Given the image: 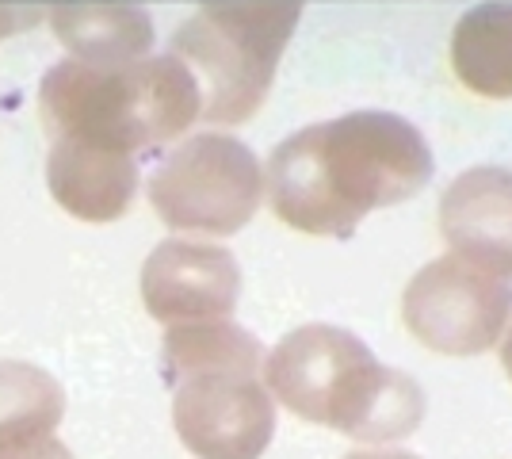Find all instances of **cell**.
I'll list each match as a JSON object with an SVG mask.
<instances>
[{
    "mask_svg": "<svg viewBox=\"0 0 512 459\" xmlns=\"http://www.w3.org/2000/svg\"><path fill=\"white\" fill-rule=\"evenodd\" d=\"M46 27L65 46V58L88 66H123L153 54L157 27L146 4L134 0H54Z\"/></svg>",
    "mask_w": 512,
    "mask_h": 459,
    "instance_id": "cell-12",
    "label": "cell"
},
{
    "mask_svg": "<svg viewBox=\"0 0 512 459\" xmlns=\"http://www.w3.org/2000/svg\"><path fill=\"white\" fill-rule=\"evenodd\" d=\"M65 391L54 375L31 360H0V452L58 437Z\"/></svg>",
    "mask_w": 512,
    "mask_h": 459,
    "instance_id": "cell-15",
    "label": "cell"
},
{
    "mask_svg": "<svg viewBox=\"0 0 512 459\" xmlns=\"http://www.w3.org/2000/svg\"><path fill=\"white\" fill-rule=\"evenodd\" d=\"M344 459H421L417 452H409V448H356V452H348Z\"/></svg>",
    "mask_w": 512,
    "mask_h": 459,
    "instance_id": "cell-18",
    "label": "cell"
},
{
    "mask_svg": "<svg viewBox=\"0 0 512 459\" xmlns=\"http://www.w3.org/2000/svg\"><path fill=\"white\" fill-rule=\"evenodd\" d=\"M153 215L188 238H234L264 203V165L241 138L195 131L172 142L146 184Z\"/></svg>",
    "mask_w": 512,
    "mask_h": 459,
    "instance_id": "cell-4",
    "label": "cell"
},
{
    "mask_svg": "<svg viewBox=\"0 0 512 459\" xmlns=\"http://www.w3.org/2000/svg\"><path fill=\"white\" fill-rule=\"evenodd\" d=\"M264 352L268 349L256 341V333L237 326L234 318L165 326L161 337V360L172 383L199 375H260Z\"/></svg>",
    "mask_w": 512,
    "mask_h": 459,
    "instance_id": "cell-14",
    "label": "cell"
},
{
    "mask_svg": "<svg viewBox=\"0 0 512 459\" xmlns=\"http://www.w3.org/2000/svg\"><path fill=\"white\" fill-rule=\"evenodd\" d=\"M363 360H371V349L356 333L329 322H310L291 329L287 337H279L276 349L264 352L260 383L287 414L310 425H325L348 375Z\"/></svg>",
    "mask_w": 512,
    "mask_h": 459,
    "instance_id": "cell-8",
    "label": "cell"
},
{
    "mask_svg": "<svg viewBox=\"0 0 512 459\" xmlns=\"http://www.w3.org/2000/svg\"><path fill=\"white\" fill-rule=\"evenodd\" d=\"M142 306L161 326L234 318L241 299V268L226 245L172 234L157 241L142 264Z\"/></svg>",
    "mask_w": 512,
    "mask_h": 459,
    "instance_id": "cell-7",
    "label": "cell"
},
{
    "mask_svg": "<svg viewBox=\"0 0 512 459\" xmlns=\"http://www.w3.org/2000/svg\"><path fill=\"white\" fill-rule=\"evenodd\" d=\"M436 226L451 257L512 284V169L459 173L440 196Z\"/></svg>",
    "mask_w": 512,
    "mask_h": 459,
    "instance_id": "cell-9",
    "label": "cell"
},
{
    "mask_svg": "<svg viewBox=\"0 0 512 459\" xmlns=\"http://www.w3.org/2000/svg\"><path fill=\"white\" fill-rule=\"evenodd\" d=\"M299 20V0H207L172 31L169 54L199 81L203 123L237 127L264 108Z\"/></svg>",
    "mask_w": 512,
    "mask_h": 459,
    "instance_id": "cell-2",
    "label": "cell"
},
{
    "mask_svg": "<svg viewBox=\"0 0 512 459\" xmlns=\"http://www.w3.org/2000/svg\"><path fill=\"white\" fill-rule=\"evenodd\" d=\"M39 23H46V4H12V0H4L0 4V43L39 27Z\"/></svg>",
    "mask_w": 512,
    "mask_h": 459,
    "instance_id": "cell-16",
    "label": "cell"
},
{
    "mask_svg": "<svg viewBox=\"0 0 512 459\" xmlns=\"http://www.w3.org/2000/svg\"><path fill=\"white\" fill-rule=\"evenodd\" d=\"M172 429L195 459H260L276 437V398L260 375H199L172 391Z\"/></svg>",
    "mask_w": 512,
    "mask_h": 459,
    "instance_id": "cell-6",
    "label": "cell"
},
{
    "mask_svg": "<svg viewBox=\"0 0 512 459\" xmlns=\"http://www.w3.org/2000/svg\"><path fill=\"white\" fill-rule=\"evenodd\" d=\"M425 410L428 402L421 383L371 356L348 375L325 429H337L341 437L360 444H394L421 429Z\"/></svg>",
    "mask_w": 512,
    "mask_h": 459,
    "instance_id": "cell-11",
    "label": "cell"
},
{
    "mask_svg": "<svg viewBox=\"0 0 512 459\" xmlns=\"http://www.w3.org/2000/svg\"><path fill=\"white\" fill-rule=\"evenodd\" d=\"M314 150L344 226L356 234L379 207H398L432 180L428 138L394 111H348L314 123Z\"/></svg>",
    "mask_w": 512,
    "mask_h": 459,
    "instance_id": "cell-3",
    "label": "cell"
},
{
    "mask_svg": "<svg viewBox=\"0 0 512 459\" xmlns=\"http://www.w3.org/2000/svg\"><path fill=\"white\" fill-rule=\"evenodd\" d=\"M501 368H505V375L512 379V318H509V329H505V337H501Z\"/></svg>",
    "mask_w": 512,
    "mask_h": 459,
    "instance_id": "cell-19",
    "label": "cell"
},
{
    "mask_svg": "<svg viewBox=\"0 0 512 459\" xmlns=\"http://www.w3.org/2000/svg\"><path fill=\"white\" fill-rule=\"evenodd\" d=\"M138 157L88 146L77 138H54L46 153V188L65 215L92 226L119 222L138 196Z\"/></svg>",
    "mask_w": 512,
    "mask_h": 459,
    "instance_id": "cell-10",
    "label": "cell"
},
{
    "mask_svg": "<svg viewBox=\"0 0 512 459\" xmlns=\"http://www.w3.org/2000/svg\"><path fill=\"white\" fill-rule=\"evenodd\" d=\"M451 69L474 96L512 100V0H486L459 16L451 31Z\"/></svg>",
    "mask_w": 512,
    "mask_h": 459,
    "instance_id": "cell-13",
    "label": "cell"
},
{
    "mask_svg": "<svg viewBox=\"0 0 512 459\" xmlns=\"http://www.w3.org/2000/svg\"><path fill=\"white\" fill-rule=\"evenodd\" d=\"M512 318V284L490 272L436 257L402 291V322L428 352L482 356L501 345Z\"/></svg>",
    "mask_w": 512,
    "mask_h": 459,
    "instance_id": "cell-5",
    "label": "cell"
},
{
    "mask_svg": "<svg viewBox=\"0 0 512 459\" xmlns=\"http://www.w3.org/2000/svg\"><path fill=\"white\" fill-rule=\"evenodd\" d=\"M39 115L50 138H77L115 153H146L192 134L203 92L169 50L123 66L62 58L39 81Z\"/></svg>",
    "mask_w": 512,
    "mask_h": 459,
    "instance_id": "cell-1",
    "label": "cell"
},
{
    "mask_svg": "<svg viewBox=\"0 0 512 459\" xmlns=\"http://www.w3.org/2000/svg\"><path fill=\"white\" fill-rule=\"evenodd\" d=\"M0 459H73V452L58 437H46L35 444H23V448H12V452H0Z\"/></svg>",
    "mask_w": 512,
    "mask_h": 459,
    "instance_id": "cell-17",
    "label": "cell"
}]
</instances>
